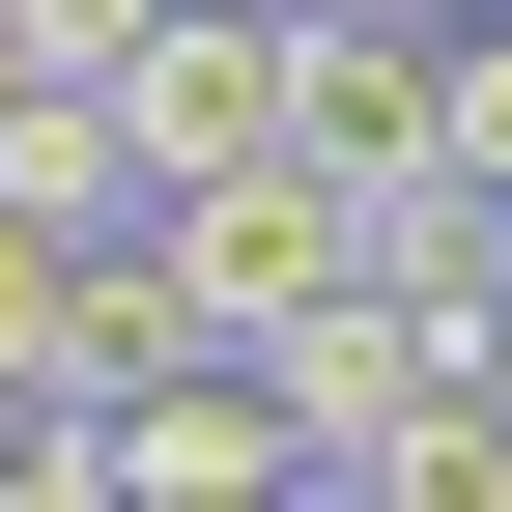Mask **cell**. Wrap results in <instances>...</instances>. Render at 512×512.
Wrapping results in <instances>:
<instances>
[{
	"mask_svg": "<svg viewBox=\"0 0 512 512\" xmlns=\"http://www.w3.org/2000/svg\"><path fill=\"white\" fill-rule=\"evenodd\" d=\"M484 370H512V342H484Z\"/></svg>",
	"mask_w": 512,
	"mask_h": 512,
	"instance_id": "obj_2",
	"label": "cell"
},
{
	"mask_svg": "<svg viewBox=\"0 0 512 512\" xmlns=\"http://www.w3.org/2000/svg\"><path fill=\"white\" fill-rule=\"evenodd\" d=\"M285 57H313V0H171V29L114 57L143 171H228V143H285Z\"/></svg>",
	"mask_w": 512,
	"mask_h": 512,
	"instance_id": "obj_1",
	"label": "cell"
}]
</instances>
